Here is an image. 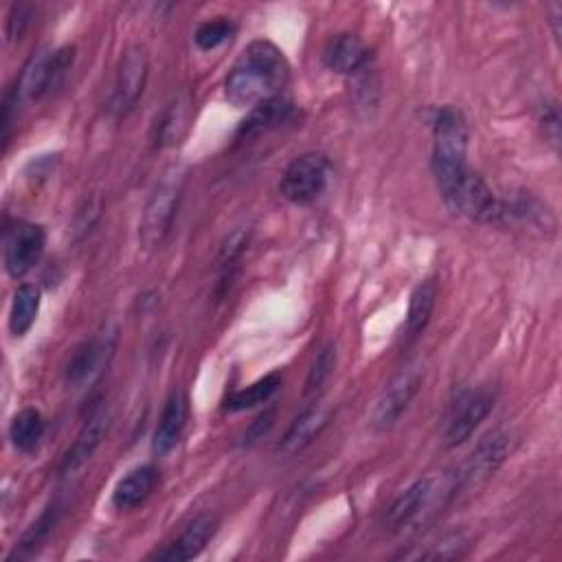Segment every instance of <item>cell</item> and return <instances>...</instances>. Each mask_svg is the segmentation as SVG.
Masks as SVG:
<instances>
[{
	"mask_svg": "<svg viewBox=\"0 0 562 562\" xmlns=\"http://www.w3.org/2000/svg\"><path fill=\"white\" fill-rule=\"evenodd\" d=\"M290 79V64L283 50L270 40L250 42L224 79L226 99L237 105H255L281 94Z\"/></svg>",
	"mask_w": 562,
	"mask_h": 562,
	"instance_id": "obj_1",
	"label": "cell"
},
{
	"mask_svg": "<svg viewBox=\"0 0 562 562\" xmlns=\"http://www.w3.org/2000/svg\"><path fill=\"white\" fill-rule=\"evenodd\" d=\"M468 121L454 105H443L432 116L430 169L443 200L454 191L468 169Z\"/></svg>",
	"mask_w": 562,
	"mask_h": 562,
	"instance_id": "obj_2",
	"label": "cell"
},
{
	"mask_svg": "<svg viewBox=\"0 0 562 562\" xmlns=\"http://www.w3.org/2000/svg\"><path fill=\"white\" fill-rule=\"evenodd\" d=\"M452 498H457L454 472L417 479L391 503L384 525L391 531H417L432 522Z\"/></svg>",
	"mask_w": 562,
	"mask_h": 562,
	"instance_id": "obj_3",
	"label": "cell"
},
{
	"mask_svg": "<svg viewBox=\"0 0 562 562\" xmlns=\"http://www.w3.org/2000/svg\"><path fill=\"white\" fill-rule=\"evenodd\" d=\"M184 180L187 173L180 165L169 167L156 182V187L151 189L145 206H143V215H140V224H138V237L143 248L147 250H156L165 244V239L171 233V224L173 217L178 213V204L184 191Z\"/></svg>",
	"mask_w": 562,
	"mask_h": 562,
	"instance_id": "obj_4",
	"label": "cell"
},
{
	"mask_svg": "<svg viewBox=\"0 0 562 562\" xmlns=\"http://www.w3.org/2000/svg\"><path fill=\"white\" fill-rule=\"evenodd\" d=\"M119 342V329L114 325H105L86 338L68 358L64 369V380L68 389H86L94 384L108 364L114 358Z\"/></svg>",
	"mask_w": 562,
	"mask_h": 562,
	"instance_id": "obj_5",
	"label": "cell"
},
{
	"mask_svg": "<svg viewBox=\"0 0 562 562\" xmlns=\"http://www.w3.org/2000/svg\"><path fill=\"white\" fill-rule=\"evenodd\" d=\"M75 48L72 46H59L53 50H42L31 57V61L24 66V72L20 75L15 97L18 101L31 103L48 97L59 83L64 81L68 68L72 66Z\"/></svg>",
	"mask_w": 562,
	"mask_h": 562,
	"instance_id": "obj_6",
	"label": "cell"
},
{
	"mask_svg": "<svg viewBox=\"0 0 562 562\" xmlns=\"http://www.w3.org/2000/svg\"><path fill=\"white\" fill-rule=\"evenodd\" d=\"M329 180V160L318 151L296 156L279 180V193L296 206L312 204L325 191Z\"/></svg>",
	"mask_w": 562,
	"mask_h": 562,
	"instance_id": "obj_7",
	"label": "cell"
},
{
	"mask_svg": "<svg viewBox=\"0 0 562 562\" xmlns=\"http://www.w3.org/2000/svg\"><path fill=\"white\" fill-rule=\"evenodd\" d=\"M512 450V439L503 430H494L485 435L470 457L461 463V468L454 472V483H457V496L463 492H476L483 487L505 463L507 454Z\"/></svg>",
	"mask_w": 562,
	"mask_h": 562,
	"instance_id": "obj_8",
	"label": "cell"
},
{
	"mask_svg": "<svg viewBox=\"0 0 562 562\" xmlns=\"http://www.w3.org/2000/svg\"><path fill=\"white\" fill-rule=\"evenodd\" d=\"M46 231L40 224L15 220L4 226L2 235V257L4 268L11 279H22L29 274L44 255Z\"/></svg>",
	"mask_w": 562,
	"mask_h": 562,
	"instance_id": "obj_9",
	"label": "cell"
},
{
	"mask_svg": "<svg viewBox=\"0 0 562 562\" xmlns=\"http://www.w3.org/2000/svg\"><path fill=\"white\" fill-rule=\"evenodd\" d=\"M147 72H149V57L145 46H138V44L130 46L121 55V61L116 68V77H114V86L108 103L110 114H114L116 119H123L136 108L147 83Z\"/></svg>",
	"mask_w": 562,
	"mask_h": 562,
	"instance_id": "obj_10",
	"label": "cell"
},
{
	"mask_svg": "<svg viewBox=\"0 0 562 562\" xmlns=\"http://www.w3.org/2000/svg\"><path fill=\"white\" fill-rule=\"evenodd\" d=\"M424 369L419 364H406L380 393L369 415V424L373 430L384 432L397 424V419L406 413L408 404L417 395L422 386Z\"/></svg>",
	"mask_w": 562,
	"mask_h": 562,
	"instance_id": "obj_11",
	"label": "cell"
},
{
	"mask_svg": "<svg viewBox=\"0 0 562 562\" xmlns=\"http://www.w3.org/2000/svg\"><path fill=\"white\" fill-rule=\"evenodd\" d=\"M457 215H463L479 224H496L505 217V206L501 200L492 193V189L485 184V180L468 171L461 182L454 187V191L443 200Z\"/></svg>",
	"mask_w": 562,
	"mask_h": 562,
	"instance_id": "obj_12",
	"label": "cell"
},
{
	"mask_svg": "<svg viewBox=\"0 0 562 562\" xmlns=\"http://www.w3.org/2000/svg\"><path fill=\"white\" fill-rule=\"evenodd\" d=\"M494 400L496 397L490 391L463 393L452 406V415L446 424V432H443L446 448H457L465 443L472 437V432L479 428V424L494 408Z\"/></svg>",
	"mask_w": 562,
	"mask_h": 562,
	"instance_id": "obj_13",
	"label": "cell"
},
{
	"mask_svg": "<svg viewBox=\"0 0 562 562\" xmlns=\"http://www.w3.org/2000/svg\"><path fill=\"white\" fill-rule=\"evenodd\" d=\"M217 516L215 514H202L198 518H193L176 540H171L165 549L156 551L151 555V560H160V562H187L195 555H200L204 551V547L209 544V540L215 536L217 531Z\"/></svg>",
	"mask_w": 562,
	"mask_h": 562,
	"instance_id": "obj_14",
	"label": "cell"
},
{
	"mask_svg": "<svg viewBox=\"0 0 562 562\" xmlns=\"http://www.w3.org/2000/svg\"><path fill=\"white\" fill-rule=\"evenodd\" d=\"M108 426H110V411H108L105 404H97L90 411V415L86 417L77 439L66 450V454H64V459L59 463V472L68 474V472L79 470L94 454L99 443L103 441V437L108 432Z\"/></svg>",
	"mask_w": 562,
	"mask_h": 562,
	"instance_id": "obj_15",
	"label": "cell"
},
{
	"mask_svg": "<svg viewBox=\"0 0 562 562\" xmlns=\"http://www.w3.org/2000/svg\"><path fill=\"white\" fill-rule=\"evenodd\" d=\"M189 419V397L182 389H173L160 411L158 424L154 428V437H151V450L154 454L162 457L169 450L176 448V443L180 441L184 426Z\"/></svg>",
	"mask_w": 562,
	"mask_h": 562,
	"instance_id": "obj_16",
	"label": "cell"
},
{
	"mask_svg": "<svg viewBox=\"0 0 562 562\" xmlns=\"http://www.w3.org/2000/svg\"><path fill=\"white\" fill-rule=\"evenodd\" d=\"M296 116V105L292 99L277 94L270 99H263L250 108L246 119L237 127V138H250L259 136L272 130H279L294 121Z\"/></svg>",
	"mask_w": 562,
	"mask_h": 562,
	"instance_id": "obj_17",
	"label": "cell"
},
{
	"mask_svg": "<svg viewBox=\"0 0 562 562\" xmlns=\"http://www.w3.org/2000/svg\"><path fill=\"white\" fill-rule=\"evenodd\" d=\"M323 64L338 75H353L369 64V48L353 33H338L323 48Z\"/></svg>",
	"mask_w": 562,
	"mask_h": 562,
	"instance_id": "obj_18",
	"label": "cell"
},
{
	"mask_svg": "<svg viewBox=\"0 0 562 562\" xmlns=\"http://www.w3.org/2000/svg\"><path fill=\"white\" fill-rule=\"evenodd\" d=\"M160 481V472L156 465H138L130 470L112 490V507L119 512H130L140 507L156 490Z\"/></svg>",
	"mask_w": 562,
	"mask_h": 562,
	"instance_id": "obj_19",
	"label": "cell"
},
{
	"mask_svg": "<svg viewBox=\"0 0 562 562\" xmlns=\"http://www.w3.org/2000/svg\"><path fill=\"white\" fill-rule=\"evenodd\" d=\"M329 422V411L323 408L321 404H314V406H307L292 424L290 428L285 430V435L281 437V441L277 443V452L279 454H285V457H292L301 450H305L321 432L323 428L327 426Z\"/></svg>",
	"mask_w": 562,
	"mask_h": 562,
	"instance_id": "obj_20",
	"label": "cell"
},
{
	"mask_svg": "<svg viewBox=\"0 0 562 562\" xmlns=\"http://www.w3.org/2000/svg\"><path fill=\"white\" fill-rule=\"evenodd\" d=\"M42 292L33 283H22L15 288L9 310V331L15 338L26 336V331L33 327L37 314H40Z\"/></svg>",
	"mask_w": 562,
	"mask_h": 562,
	"instance_id": "obj_21",
	"label": "cell"
},
{
	"mask_svg": "<svg viewBox=\"0 0 562 562\" xmlns=\"http://www.w3.org/2000/svg\"><path fill=\"white\" fill-rule=\"evenodd\" d=\"M57 522H59V505L50 503L37 516V520L22 533L20 542L13 547V551L7 555V560L13 562V560H29V558H33L44 547L48 536L55 531Z\"/></svg>",
	"mask_w": 562,
	"mask_h": 562,
	"instance_id": "obj_22",
	"label": "cell"
},
{
	"mask_svg": "<svg viewBox=\"0 0 562 562\" xmlns=\"http://www.w3.org/2000/svg\"><path fill=\"white\" fill-rule=\"evenodd\" d=\"M435 299H437V285L432 279H426L415 285V290L411 292L406 323H404L406 338H417L426 329L430 314L435 310Z\"/></svg>",
	"mask_w": 562,
	"mask_h": 562,
	"instance_id": "obj_23",
	"label": "cell"
},
{
	"mask_svg": "<svg viewBox=\"0 0 562 562\" xmlns=\"http://www.w3.org/2000/svg\"><path fill=\"white\" fill-rule=\"evenodd\" d=\"M281 386V373H268L263 378H259L257 382L233 391L226 400H224V411L226 413H241L248 408H255L259 404H266L272 400V395L279 391Z\"/></svg>",
	"mask_w": 562,
	"mask_h": 562,
	"instance_id": "obj_24",
	"label": "cell"
},
{
	"mask_svg": "<svg viewBox=\"0 0 562 562\" xmlns=\"http://www.w3.org/2000/svg\"><path fill=\"white\" fill-rule=\"evenodd\" d=\"M44 430H46V424L42 413L37 408H22L20 413L13 415L9 424L11 446L20 452H33L40 446Z\"/></svg>",
	"mask_w": 562,
	"mask_h": 562,
	"instance_id": "obj_25",
	"label": "cell"
},
{
	"mask_svg": "<svg viewBox=\"0 0 562 562\" xmlns=\"http://www.w3.org/2000/svg\"><path fill=\"white\" fill-rule=\"evenodd\" d=\"M184 127H187V103H182L178 99V101L169 103L156 121V132H154L156 145L165 147V145L178 143Z\"/></svg>",
	"mask_w": 562,
	"mask_h": 562,
	"instance_id": "obj_26",
	"label": "cell"
},
{
	"mask_svg": "<svg viewBox=\"0 0 562 562\" xmlns=\"http://www.w3.org/2000/svg\"><path fill=\"white\" fill-rule=\"evenodd\" d=\"M334 367H336V345L327 342L316 351V356L310 364L307 380H305V391H303L305 397L316 395L323 389V384L329 380Z\"/></svg>",
	"mask_w": 562,
	"mask_h": 562,
	"instance_id": "obj_27",
	"label": "cell"
},
{
	"mask_svg": "<svg viewBox=\"0 0 562 562\" xmlns=\"http://www.w3.org/2000/svg\"><path fill=\"white\" fill-rule=\"evenodd\" d=\"M468 551V540L461 533H452L441 538L439 542L430 544L426 551H406L402 558L406 560H457L463 558Z\"/></svg>",
	"mask_w": 562,
	"mask_h": 562,
	"instance_id": "obj_28",
	"label": "cell"
},
{
	"mask_svg": "<svg viewBox=\"0 0 562 562\" xmlns=\"http://www.w3.org/2000/svg\"><path fill=\"white\" fill-rule=\"evenodd\" d=\"M233 33H235V24L226 18H217V20L202 22L195 29L193 40H195V46L200 50H213V48L222 46L226 40H231Z\"/></svg>",
	"mask_w": 562,
	"mask_h": 562,
	"instance_id": "obj_29",
	"label": "cell"
},
{
	"mask_svg": "<svg viewBox=\"0 0 562 562\" xmlns=\"http://www.w3.org/2000/svg\"><path fill=\"white\" fill-rule=\"evenodd\" d=\"M246 244H248V231H244V228H235L231 235H226V239L220 246V255H217V270L222 274H231V270L237 263V259L241 257Z\"/></svg>",
	"mask_w": 562,
	"mask_h": 562,
	"instance_id": "obj_30",
	"label": "cell"
},
{
	"mask_svg": "<svg viewBox=\"0 0 562 562\" xmlns=\"http://www.w3.org/2000/svg\"><path fill=\"white\" fill-rule=\"evenodd\" d=\"M31 22V7L29 4H13L7 13V24H4V35H7V42H15L22 37L24 29L29 26Z\"/></svg>",
	"mask_w": 562,
	"mask_h": 562,
	"instance_id": "obj_31",
	"label": "cell"
},
{
	"mask_svg": "<svg viewBox=\"0 0 562 562\" xmlns=\"http://www.w3.org/2000/svg\"><path fill=\"white\" fill-rule=\"evenodd\" d=\"M274 417H277V411H274V408H268V411L259 413V415L255 417V422H250V426L246 428V432H244V437H241V446H252V443H257L259 439H263V437L270 432V428L274 426Z\"/></svg>",
	"mask_w": 562,
	"mask_h": 562,
	"instance_id": "obj_32",
	"label": "cell"
},
{
	"mask_svg": "<svg viewBox=\"0 0 562 562\" xmlns=\"http://www.w3.org/2000/svg\"><path fill=\"white\" fill-rule=\"evenodd\" d=\"M540 125L544 136L549 138V143L558 145L560 140V112L555 103H544L540 110Z\"/></svg>",
	"mask_w": 562,
	"mask_h": 562,
	"instance_id": "obj_33",
	"label": "cell"
}]
</instances>
